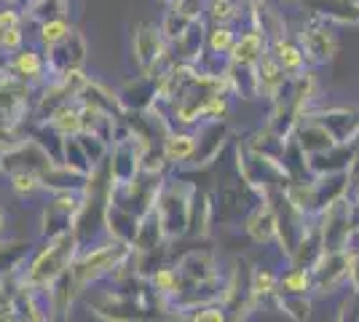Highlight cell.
<instances>
[{
  "label": "cell",
  "mask_w": 359,
  "mask_h": 322,
  "mask_svg": "<svg viewBox=\"0 0 359 322\" xmlns=\"http://www.w3.org/2000/svg\"><path fill=\"white\" fill-rule=\"evenodd\" d=\"M78 253H81V247H78L73 231H62L57 236L38 239V247H32L16 271V288L46 293L62 274H67Z\"/></svg>",
  "instance_id": "1"
},
{
  "label": "cell",
  "mask_w": 359,
  "mask_h": 322,
  "mask_svg": "<svg viewBox=\"0 0 359 322\" xmlns=\"http://www.w3.org/2000/svg\"><path fill=\"white\" fill-rule=\"evenodd\" d=\"M129 258H132V247L113 242V239H105L100 245L86 247V250H81L75 255L73 266L67 269L70 285L81 295L89 285H97L100 279L116 274V269H121Z\"/></svg>",
  "instance_id": "2"
},
{
  "label": "cell",
  "mask_w": 359,
  "mask_h": 322,
  "mask_svg": "<svg viewBox=\"0 0 359 322\" xmlns=\"http://www.w3.org/2000/svg\"><path fill=\"white\" fill-rule=\"evenodd\" d=\"M191 194L194 185L185 180H164L156 196L153 213L158 217V226L164 234V242L180 239L188 234V217H191Z\"/></svg>",
  "instance_id": "3"
},
{
  "label": "cell",
  "mask_w": 359,
  "mask_h": 322,
  "mask_svg": "<svg viewBox=\"0 0 359 322\" xmlns=\"http://www.w3.org/2000/svg\"><path fill=\"white\" fill-rule=\"evenodd\" d=\"M169 43L164 41V35L158 30L156 22H140L132 32V57H135V65L140 70V76L156 78L166 65H172V57H169Z\"/></svg>",
  "instance_id": "4"
},
{
  "label": "cell",
  "mask_w": 359,
  "mask_h": 322,
  "mask_svg": "<svg viewBox=\"0 0 359 322\" xmlns=\"http://www.w3.org/2000/svg\"><path fill=\"white\" fill-rule=\"evenodd\" d=\"M81 210V191H57L48 194L38 217V239L57 236L62 231H73V220Z\"/></svg>",
  "instance_id": "5"
},
{
  "label": "cell",
  "mask_w": 359,
  "mask_h": 322,
  "mask_svg": "<svg viewBox=\"0 0 359 322\" xmlns=\"http://www.w3.org/2000/svg\"><path fill=\"white\" fill-rule=\"evenodd\" d=\"M351 213H354V207L346 196L335 199L322 210L319 236H322V250L325 253L348 250V242H351Z\"/></svg>",
  "instance_id": "6"
},
{
  "label": "cell",
  "mask_w": 359,
  "mask_h": 322,
  "mask_svg": "<svg viewBox=\"0 0 359 322\" xmlns=\"http://www.w3.org/2000/svg\"><path fill=\"white\" fill-rule=\"evenodd\" d=\"M3 73H8L11 78L27 83L32 89L43 86L48 81V65H46V54L35 43H25V46L8 54L6 57V65H3Z\"/></svg>",
  "instance_id": "7"
},
{
  "label": "cell",
  "mask_w": 359,
  "mask_h": 322,
  "mask_svg": "<svg viewBox=\"0 0 359 322\" xmlns=\"http://www.w3.org/2000/svg\"><path fill=\"white\" fill-rule=\"evenodd\" d=\"M46 65H48V76H62L70 70H83L86 57H89V43L81 35V30H73L62 43L43 51Z\"/></svg>",
  "instance_id": "8"
},
{
  "label": "cell",
  "mask_w": 359,
  "mask_h": 322,
  "mask_svg": "<svg viewBox=\"0 0 359 322\" xmlns=\"http://www.w3.org/2000/svg\"><path fill=\"white\" fill-rule=\"evenodd\" d=\"M158 151L164 156L166 167H185V164H194L196 151H198V137L191 129H182V126H172L161 137Z\"/></svg>",
  "instance_id": "9"
},
{
  "label": "cell",
  "mask_w": 359,
  "mask_h": 322,
  "mask_svg": "<svg viewBox=\"0 0 359 322\" xmlns=\"http://www.w3.org/2000/svg\"><path fill=\"white\" fill-rule=\"evenodd\" d=\"M298 43H300V48H303V54H306V60L314 62V65L330 62L332 57H335V51H338L335 35H332L319 19H314L311 25L303 27Z\"/></svg>",
  "instance_id": "10"
},
{
  "label": "cell",
  "mask_w": 359,
  "mask_h": 322,
  "mask_svg": "<svg viewBox=\"0 0 359 322\" xmlns=\"http://www.w3.org/2000/svg\"><path fill=\"white\" fill-rule=\"evenodd\" d=\"M75 102L91 107V110L102 113V116L113 119V121H118L121 116H123V107H121L118 92L107 89L105 83H100L97 78H89V81L83 83V89H81V94L75 97Z\"/></svg>",
  "instance_id": "11"
},
{
  "label": "cell",
  "mask_w": 359,
  "mask_h": 322,
  "mask_svg": "<svg viewBox=\"0 0 359 322\" xmlns=\"http://www.w3.org/2000/svg\"><path fill=\"white\" fill-rule=\"evenodd\" d=\"M295 145L303 151V156H316L325 154V151H332L338 142L314 116H309V119H300L295 123Z\"/></svg>",
  "instance_id": "12"
},
{
  "label": "cell",
  "mask_w": 359,
  "mask_h": 322,
  "mask_svg": "<svg viewBox=\"0 0 359 322\" xmlns=\"http://www.w3.org/2000/svg\"><path fill=\"white\" fill-rule=\"evenodd\" d=\"M269 51V38L266 32L252 27V30H244L241 35H236V43L228 54L231 65H241V67H255L260 57Z\"/></svg>",
  "instance_id": "13"
},
{
  "label": "cell",
  "mask_w": 359,
  "mask_h": 322,
  "mask_svg": "<svg viewBox=\"0 0 359 322\" xmlns=\"http://www.w3.org/2000/svg\"><path fill=\"white\" fill-rule=\"evenodd\" d=\"M269 54L273 57V62L285 70L287 78H295L306 73L309 60H306V54H303V48H300L298 41H292V38H287V35H279V38L269 41Z\"/></svg>",
  "instance_id": "14"
},
{
  "label": "cell",
  "mask_w": 359,
  "mask_h": 322,
  "mask_svg": "<svg viewBox=\"0 0 359 322\" xmlns=\"http://www.w3.org/2000/svg\"><path fill=\"white\" fill-rule=\"evenodd\" d=\"M244 231L255 245H269L276 236V215H273V207L269 201L263 199L252 213L244 217Z\"/></svg>",
  "instance_id": "15"
},
{
  "label": "cell",
  "mask_w": 359,
  "mask_h": 322,
  "mask_svg": "<svg viewBox=\"0 0 359 322\" xmlns=\"http://www.w3.org/2000/svg\"><path fill=\"white\" fill-rule=\"evenodd\" d=\"M137 226H140V217H137V215L126 213V210H121L116 204H107V213H105L107 239L132 247V242H135V236H137Z\"/></svg>",
  "instance_id": "16"
},
{
  "label": "cell",
  "mask_w": 359,
  "mask_h": 322,
  "mask_svg": "<svg viewBox=\"0 0 359 322\" xmlns=\"http://www.w3.org/2000/svg\"><path fill=\"white\" fill-rule=\"evenodd\" d=\"M255 78H257V97H269V100H276V94L282 92L285 83L290 81L285 76V70L273 62V57H271L269 51L255 65Z\"/></svg>",
  "instance_id": "17"
},
{
  "label": "cell",
  "mask_w": 359,
  "mask_h": 322,
  "mask_svg": "<svg viewBox=\"0 0 359 322\" xmlns=\"http://www.w3.org/2000/svg\"><path fill=\"white\" fill-rule=\"evenodd\" d=\"M46 123L54 135H60L62 140L67 137H78L81 135V105L75 102V100H67V102H62L60 107H54L51 113H48V119Z\"/></svg>",
  "instance_id": "18"
},
{
  "label": "cell",
  "mask_w": 359,
  "mask_h": 322,
  "mask_svg": "<svg viewBox=\"0 0 359 322\" xmlns=\"http://www.w3.org/2000/svg\"><path fill=\"white\" fill-rule=\"evenodd\" d=\"M177 269L185 285H207V282L215 279V258H212L210 253L194 250L185 258H180Z\"/></svg>",
  "instance_id": "19"
},
{
  "label": "cell",
  "mask_w": 359,
  "mask_h": 322,
  "mask_svg": "<svg viewBox=\"0 0 359 322\" xmlns=\"http://www.w3.org/2000/svg\"><path fill=\"white\" fill-rule=\"evenodd\" d=\"M148 285H150V293L156 298H169V301H175L180 293L185 290V282H182L180 269L177 266H169V263H161V266H156L150 271Z\"/></svg>",
  "instance_id": "20"
},
{
  "label": "cell",
  "mask_w": 359,
  "mask_h": 322,
  "mask_svg": "<svg viewBox=\"0 0 359 322\" xmlns=\"http://www.w3.org/2000/svg\"><path fill=\"white\" fill-rule=\"evenodd\" d=\"M32 43L41 48V51H48L54 48L57 43H62L70 32L75 30L70 16H57V19H46V22H38L32 25Z\"/></svg>",
  "instance_id": "21"
},
{
  "label": "cell",
  "mask_w": 359,
  "mask_h": 322,
  "mask_svg": "<svg viewBox=\"0 0 359 322\" xmlns=\"http://www.w3.org/2000/svg\"><path fill=\"white\" fill-rule=\"evenodd\" d=\"M25 25H38L46 19L70 16V0H25L22 3Z\"/></svg>",
  "instance_id": "22"
},
{
  "label": "cell",
  "mask_w": 359,
  "mask_h": 322,
  "mask_svg": "<svg viewBox=\"0 0 359 322\" xmlns=\"http://www.w3.org/2000/svg\"><path fill=\"white\" fill-rule=\"evenodd\" d=\"M314 290V271L306 266H292L276 282V295H309Z\"/></svg>",
  "instance_id": "23"
},
{
  "label": "cell",
  "mask_w": 359,
  "mask_h": 322,
  "mask_svg": "<svg viewBox=\"0 0 359 322\" xmlns=\"http://www.w3.org/2000/svg\"><path fill=\"white\" fill-rule=\"evenodd\" d=\"M236 27L233 25H210L207 32H204V51L212 54V57H223L228 60L231 48L236 43Z\"/></svg>",
  "instance_id": "24"
},
{
  "label": "cell",
  "mask_w": 359,
  "mask_h": 322,
  "mask_svg": "<svg viewBox=\"0 0 359 322\" xmlns=\"http://www.w3.org/2000/svg\"><path fill=\"white\" fill-rule=\"evenodd\" d=\"M6 180H8V191L14 194L16 199H22V201L35 199L38 194H46L41 177H38V175H32V172H25V169L6 172Z\"/></svg>",
  "instance_id": "25"
},
{
  "label": "cell",
  "mask_w": 359,
  "mask_h": 322,
  "mask_svg": "<svg viewBox=\"0 0 359 322\" xmlns=\"http://www.w3.org/2000/svg\"><path fill=\"white\" fill-rule=\"evenodd\" d=\"M60 164H65V167L70 169V172H75V175H83V177L91 172L89 159H86V154H83V148H81L78 137H67L65 142H62V161Z\"/></svg>",
  "instance_id": "26"
},
{
  "label": "cell",
  "mask_w": 359,
  "mask_h": 322,
  "mask_svg": "<svg viewBox=\"0 0 359 322\" xmlns=\"http://www.w3.org/2000/svg\"><path fill=\"white\" fill-rule=\"evenodd\" d=\"M204 16L210 19V25H236V22H241L244 11H239V3H217V0H207Z\"/></svg>",
  "instance_id": "27"
},
{
  "label": "cell",
  "mask_w": 359,
  "mask_h": 322,
  "mask_svg": "<svg viewBox=\"0 0 359 322\" xmlns=\"http://www.w3.org/2000/svg\"><path fill=\"white\" fill-rule=\"evenodd\" d=\"M276 282H279V274H273L271 269H255L252 276H250V295H255V298L273 295Z\"/></svg>",
  "instance_id": "28"
},
{
  "label": "cell",
  "mask_w": 359,
  "mask_h": 322,
  "mask_svg": "<svg viewBox=\"0 0 359 322\" xmlns=\"http://www.w3.org/2000/svg\"><path fill=\"white\" fill-rule=\"evenodd\" d=\"M185 322H231V314L223 304H201L191 309Z\"/></svg>",
  "instance_id": "29"
},
{
  "label": "cell",
  "mask_w": 359,
  "mask_h": 322,
  "mask_svg": "<svg viewBox=\"0 0 359 322\" xmlns=\"http://www.w3.org/2000/svg\"><path fill=\"white\" fill-rule=\"evenodd\" d=\"M78 142H81V148H83V154L89 159L91 169L97 167V164H102L107 159V151H110V145L102 142L100 137H94V135H78Z\"/></svg>",
  "instance_id": "30"
},
{
  "label": "cell",
  "mask_w": 359,
  "mask_h": 322,
  "mask_svg": "<svg viewBox=\"0 0 359 322\" xmlns=\"http://www.w3.org/2000/svg\"><path fill=\"white\" fill-rule=\"evenodd\" d=\"M279 304H282V309H290L287 314H290L292 320H298V322L309 320V309H311V304L306 301V295H279Z\"/></svg>",
  "instance_id": "31"
},
{
  "label": "cell",
  "mask_w": 359,
  "mask_h": 322,
  "mask_svg": "<svg viewBox=\"0 0 359 322\" xmlns=\"http://www.w3.org/2000/svg\"><path fill=\"white\" fill-rule=\"evenodd\" d=\"M346 282L359 295V253H354V250H348V276H346Z\"/></svg>",
  "instance_id": "32"
},
{
  "label": "cell",
  "mask_w": 359,
  "mask_h": 322,
  "mask_svg": "<svg viewBox=\"0 0 359 322\" xmlns=\"http://www.w3.org/2000/svg\"><path fill=\"white\" fill-rule=\"evenodd\" d=\"M0 322H19L11 304H3V307H0Z\"/></svg>",
  "instance_id": "33"
},
{
  "label": "cell",
  "mask_w": 359,
  "mask_h": 322,
  "mask_svg": "<svg viewBox=\"0 0 359 322\" xmlns=\"http://www.w3.org/2000/svg\"><path fill=\"white\" fill-rule=\"evenodd\" d=\"M346 199H348V196H346ZM351 207H359V177L357 180H351Z\"/></svg>",
  "instance_id": "34"
},
{
  "label": "cell",
  "mask_w": 359,
  "mask_h": 322,
  "mask_svg": "<svg viewBox=\"0 0 359 322\" xmlns=\"http://www.w3.org/2000/svg\"><path fill=\"white\" fill-rule=\"evenodd\" d=\"M6 229H8V215H6V210L0 207V239H3V234H6Z\"/></svg>",
  "instance_id": "35"
},
{
  "label": "cell",
  "mask_w": 359,
  "mask_h": 322,
  "mask_svg": "<svg viewBox=\"0 0 359 322\" xmlns=\"http://www.w3.org/2000/svg\"><path fill=\"white\" fill-rule=\"evenodd\" d=\"M217 3H239V0H217Z\"/></svg>",
  "instance_id": "36"
},
{
  "label": "cell",
  "mask_w": 359,
  "mask_h": 322,
  "mask_svg": "<svg viewBox=\"0 0 359 322\" xmlns=\"http://www.w3.org/2000/svg\"><path fill=\"white\" fill-rule=\"evenodd\" d=\"M282 3H300V0H282Z\"/></svg>",
  "instance_id": "37"
},
{
  "label": "cell",
  "mask_w": 359,
  "mask_h": 322,
  "mask_svg": "<svg viewBox=\"0 0 359 322\" xmlns=\"http://www.w3.org/2000/svg\"><path fill=\"white\" fill-rule=\"evenodd\" d=\"M164 3H166V6H169V3H175V0H164Z\"/></svg>",
  "instance_id": "38"
}]
</instances>
